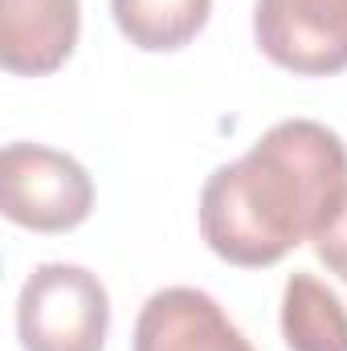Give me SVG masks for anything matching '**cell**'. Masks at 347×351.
Instances as JSON below:
<instances>
[{"label": "cell", "mask_w": 347, "mask_h": 351, "mask_svg": "<svg viewBox=\"0 0 347 351\" xmlns=\"http://www.w3.org/2000/svg\"><path fill=\"white\" fill-rule=\"evenodd\" d=\"M347 196V147L315 119H282L200 188V237L229 265L265 269L315 241Z\"/></svg>", "instance_id": "cell-1"}, {"label": "cell", "mask_w": 347, "mask_h": 351, "mask_svg": "<svg viewBox=\"0 0 347 351\" xmlns=\"http://www.w3.org/2000/svg\"><path fill=\"white\" fill-rule=\"evenodd\" d=\"M110 294L98 274L74 262L37 265L16 294V339L25 351H102Z\"/></svg>", "instance_id": "cell-2"}, {"label": "cell", "mask_w": 347, "mask_h": 351, "mask_svg": "<svg viewBox=\"0 0 347 351\" xmlns=\"http://www.w3.org/2000/svg\"><path fill=\"white\" fill-rule=\"evenodd\" d=\"M0 208L33 233H70L94 208V180L66 152L45 143H8L0 156Z\"/></svg>", "instance_id": "cell-3"}, {"label": "cell", "mask_w": 347, "mask_h": 351, "mask_svg": "<svg viewBox=\"0 0 347 351\" xmlns=\"http://www.w3.org/2000/svg\"><path fill=\"white\" fill-rule=\"evenodd\" d=\"M254 41L290 74L331 78L347 70V0H258Z\"/></svg>", "instance_id": "cell-4"}, {"label": "cell", "mask_w": 347, "mask_h": 351, "mask_svg": "<svg viewBox=\"0 0 347 351\" xmlns=\"http://www.w3.org/2000/svg\"><path fill=\"white\" fill-rule=\"evenodd\" d=\"M131 351H254V343L213 294L196 286H164L143 302Z\"/></svg>", "instance_id": "cell-5"}, {"label": "cell", "mask_w": 347, "mask_h": 351, "mask_svg": "<svg viewBox=\"0 0 347 351\" xmlns=\"http://www.w3.org/2000/svg\"><path fill=\"white\" fill-rule=\"evenodd\" d=\"M82 33L78 0H0V66L41 78L70 62Z\"/></svg>", "instance_id": "cell-6"}, {"label": "cell", "mask_w": 347, "mask_h": 351, "mask_svg": "<svg viewBox=\"0 0 347 351\" xmlns=\"http://www.w3.org/2000/svg\"><path fill=\"white\" fill-rule=\"evenodd\" d=\"M282 339L290 351H347V306L319 274H290L282 290Z\"/></svg>", "instance_id": "cell-7"}, {"label": "cell", "mask_w": 347, "mask_h": 351, "mask_svg": "<svg viewBox=\"0 0 347 351\" xmlns=\"http://www.w3.org/2000/svg\"><path fill=\"white\" fill-rule=\"evenodd\" d=\"M213 0H110L119 33L143 53H172L196 41L208 25Z\"/></svg>", "instance_id": "cell-8"}, {"label": "cell", "mask_w": 347, "mask_h": 351, "mask_svg": "<svg viewBox=\"0 0 347 351\" xmlns=\"http://www.w3.org/2000/svg\"><path fill=\"white\" fill-rule=\"evenodd\" d=\"M311 245H315L319 262L347 282V196H344V204H339V213L323 225V233H319Z\"/></svg>", "instance_id": "cell-9"}]
</instances>
